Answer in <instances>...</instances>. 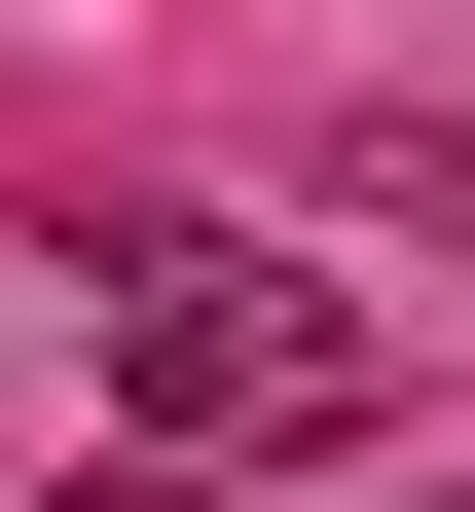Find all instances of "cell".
Here are the masks:
<instances>
[{
  "instance_id": "cell-1",
  "label": "cell",
  "mask_w": 475,
  "mask_h": 512,
  "mask_svg": "<svg viewBox=\"0 0 475 512\" xmlns=\"http://www.w3.org/2000/svg\"><path fill=\"white\" fill-rule=\"evenodd\" d=\"M110 403H147V439H293L329 403V293H293V256H110Z\"/></svg>"
}]
</instances>
